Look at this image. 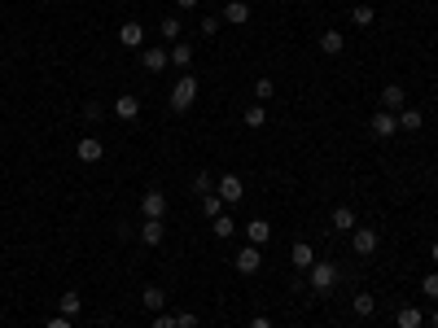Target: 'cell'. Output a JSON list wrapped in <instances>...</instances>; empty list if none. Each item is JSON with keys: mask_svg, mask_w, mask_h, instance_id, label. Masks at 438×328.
<instances>
[{"mask_svg": "<svg viewBox=\"0 0 438 328\" xmlns=\"http://www.w3.org/2000/svg\"><path fill=\"white\" fill-rule=\"evenodd\" d=\"M233 267H237L241 276H254V271H263V254H258V245H246V250H237Z\"/></svg>", "mask_w": 438, "mask_h": 328, "instance_id": "7", "label": "cell"}, {"mask_svg": "<svg viewBox=\"0 0 438 328\" xmlns=\"http://www.w3.org/2000/svg\"><path fill=\"white\" fill-rule=\"evenodd\" d=\"M333 228H337V232H355V210L351 206H337L333 210Z\"/></svg>", "mask_w": 438, "mask_h": 328, "instance_id": "25", "label": "cell"}, {"mask_svg": "<svg viewBox=\"0 0 438 328\" xmlns=\"http://www.w3.org/2000/svg\"><path fill=\"white\" fill-rule=\"evenodd\" d=\"M198 311H175V328H198Z\"/></svg>", "mask_w": 438, "mask_h": 328, "instance_id": "34", "label": "cell"}, {"mask_svg": "<svg viewBox=\"0 0 438 328\" xmlns=\"http://www.w3.org/2000/svg\"><path fill=\"white\" fill-rule=\"evenodd\" d=\"M381 110H390V114L408 110V92H403L399 84H386V88H381Z\"/></svg>", "mask_w": 438, "mask_h": 328, "instance_id": "13", "label": "cell"}, {"mask_svg": "<svg viewBox=\"0 0 438 328\" xmlns=\"http://www.w3.org/2000/svg\"><path fill=\"white\" fill-rule=\"evenodd\" d=\"M250 22V5L246 0H228L224 5V27H246Z\"/></svg>", "mask_w": 438, "mask_h": 328, "instance_id": "14", "label": "cell"}, {"mask_svg": "<svg viewBox=\"0 0 438 328\" xmlns=\"http://www.w3.org/2000/svg\"><path fill=\"white\" fill-rule=\"evenodd\" d=\"M351 311H355V315H360V320H368V315H372V311H377V298H372V293H355V302H351Z\"/></svg>", "mask_w": 438, "mask_h": 328, "instance_id": "24", "label": "cell"}, {"mask_svg": "<svg viewBox=\"0 0 438 328\" xmlns=\"http://www.w3.org/2000/svg\"><path fill=\"white\" fill-rule=\"evenodd\" d=\"M149 328H175V315H167V311H158V315L149 320Z\"/></svg>", "mask_w": 438, "mask_h": 328, "instance_id": "35", "label": "cell"}, {"mask_svg": "<svg viewBox=\"0 0 438 328\" xmlns=\"http://www.w3.org/2000/svg\"><path fill=\"white\" fill-rule=\"evenodd\" d=\"M96 119H101V101H88L84 105V123H96Z\"/></svg>", "mask_w": 438, "mask_h": 328, "instance_id": "36", "label": "cell"}, {"mask_svg": "<svg viewBox=\"0 0 438 328\" xmlns=\"http://www.w3.org/2000/svg\"><path fill=\"white\" fill-rule=\"evenodd\" d=\"M140 215L145 219H162V215H167V197H162L158 188H149V193L140 197Z\"/></svg>", "mask_w": 438, "mask_h": 328, "instance_id": "9", "label": "cell"}, {"mask_svg": "<svg viewBox=\"0 0 438 328\" xmlns=\"http://www.w3.org/2000/svg\"><path fill=\"white\" fill-rule=\"evenodd\" d=\"M342 48H346V36H342V31H333V27L320 31V53H324V57H337Z\"/></svg>", "mask_w": 438, "mask_h": 328, "instance_id": "12", "label": "cell"}, {"mask_svg": "<svg viewBox=\"0 0 438 328\" xmlns=\"http://www.w3.org/2000/svg\"><path fill=\"white\" fill-rule=\"evenodd\" d=\"M215 193H219L224 206H233V202H241V197H246V179L233 175V171H224V175L215 179Z\"/></svg>", "mask_w": 438, "mask_h": 328, "instance_id": "3", "label": "cell"}, {"mask_svg": "<svg viewBox=\"0 0 438 328\" xmlns=\"http://www.w3.org/2000/svg\"><path fill=\"white\" fill-rule=\"evenodd\" d=\"M115 119L119 123H136L140 119V96H115Z\"/></svg>", "mask_w": 438, "mask_h": 328, "instance_id": "11", "label": "cell"}, {"mask_svg": "<svg viewBox=\"0 0 438 328\" xmlns=\"http://www.w3.org/2000/svg\"><path fill=\"white\" fill-rule=\"evenodd\" d=\"M193 101H198V79H193L189 70L171 84V96H167V105L175 110V114H184V110H193Z\"/></svg>", "mask_w": 438, "mask_h": 328, "instance_id": "1", "label": "cell"}, {"mask_svg": "<svg viewBox=\"0 0 438 328\" xmlns=\"http://www.w3.org/2000/svg\"><path fill=\"white\" fill-rule=\"evenodd\" d=\"M180 31H184V27H180V18H175V13H167V18L158 22V36L167 40V44H180Z\"/></svg>", "mask_w": 438, "mask_h": 328, "instance_id": "21", "label": "cell"}, {"mask_svg": "<svg viewBox=\"0 0 438 328\" xmlns=\"http://www.w3.org/2000/svg\"><path fill=\"white\" fill-rule=\"evenodd\" d=\"M246 127H254V131H258V127H268V110L258 105V101H254V105L246 110Z\"/></svg>", "mask_w": 438, "mask_h": 328, "instance_id": "29", "label": "cell"}, {"mask_svg": "<svg viewBox=\"0 0 438 328\" xmlns=\"http://www.w3.org/2000/svg\"><path fill=\"white\" fill-rule=\"evenodd\" d=\"M307 285H312L316 293H329L337 285V262H312V271H307Z\"/></svg>", "mask_w": 438, "mask_h": 328, "instance_id": "2", "label": "cell"}, {"mask_svg": "<svg viewBox=\"0 0 438 328\" xmlns=\"http://www.w3.org/2000/svg\"><path fill=\"white\" fill-rule=\"evenodd\" d=\"M377 245H381V237L372 232V228H355V232H351V250H355V258L377 254Z\"/></svg>", "mask_w": 438, "mask_h": 328, "instance_id": "4", "label": "cell"}, {"mask_svg": "<svg viewBox=\"0 0 438 328\" xmlns=\"http://www.w3.org/2000/svg\"><path fill=\"white\" fill-rule=\"evenodd\" d=\"M430 324H434V328H438V306H434V311H430Z\"/></svg>", "mask_w": 438, "mask_h": 328, "instance_id": "41", "label": "cell"}, {"mask_svg": "<svg viewBox=\"0 0 438 328\" xmlns=\"http://www.w3.org/2000/svg\"><path fill=\"white\" fill-rule=\"evenodd\" d=\"M312 262H316V250L307 241H298L294 250H289V267H294V271H312Z\"/></svg>", "mask_w": 438, "mask_h": 328, "instance_id": "15", "label": "cell"}, {"mask_svg": "<svg viewBox=\"0 0 438 328\" xmlns=\"http://www.w3.org/2000/svg\"><path fill=\"white\" fill-rule=\"evenodd\" d=\"M395 119H399V131H421V127H425V114H421V110H399Z\"/></svg>", "mask_w": 438, "mask_h": 328, "instance_id": "23", "label": "cell"}, {"mask_svg": "<svg viewBox=\"0 0 438 328\" xmlns=\"http://www.w3.org/2000/svg\"><path fill=\"white\" fill-rule=\"evenodd\" d=\"M272 92H277V84H272L268 75H263V79H254V101H258V105H263V101H268Z\"/></svg>", "mask_w": 438, "mask_h": 328, "instance_id": "32", "label": "cell"}, {"mask_svg": "<svg viewBox=\"0 0 438 328\" xmlns=\"http://www.w3.org/2000/svg\"><path fill=\"white\" fill-rule=\"evenodd\" d=\"M193 193H198V197L215 193V175H210V171H198V175H193Z\"/></svg>", "mask_w": 438, "mask_h": 328, "instance_id": "28", "label": "cell"}, {"mask_svg": "<svg viewBox=\"0 0 438 328\" xmlns=\"http://www.w3.org/2000/svg\"><path fill=\"white\" fill-rule=\"evenodd\" d=\"M79 311H84V298H79V293H75V289H66V293H61V298H57V315H66V320H75V315H79Z\"/></svg>", "mask_w": 438, "mask_h": 328, "instance_id": "19", "label": "cell"}, {"mask_svg": "<svg viewBox=\"0 0 438 328\" xmlns=\"http://www.w3.org/2000/svg\"><path fill=\"white\" fill-rule=\"evenodd\" d=\"M430 258H434V267H438V241H434V245H430Z\"/></svg>", "mask_w": 438, "mask_h": 328, "instance_id": "40", "label": "cell"}, {"mask_svg": "<svg viewBox=\"0 0 438 328\" xmlns=\"http://www.w3.org/2000/svg\"><path fill=\"white\" fill-rule=\"evenodd\" d=\"M162 241H167V228H162V219H145V228H140V245L158 250Z\"/></svg>", "mask_w": 438, "mask_h": 328, "instance_id": "16", "label": "cell"}, {"mask_svg": "<svg viewBox=\"0 0 438 328\" xmlns=\"http://www.w3.org/2000/svg\"><path fill=\"white\" fill-rule=\"evenodd\" d=\"M246 328H272V320H268V315H254V320H250Z\"/></svg>", "mask_w": 438, "mask_h": 328, "instance_id": "38", "label": "cell"}, {"mask_svg": "<svg viewBox=\"0 0 438 328\" xmlns=\"http://www.w3.org/2000/svg\"><path fill=\"white\" fill-rule=\"evenodd\" d=\"M368 131H372V136H377V140H390L395 131H399V119H395L390 110H377V114H372V119H368Z\"/></svg>", "mask_w": 438, "mask_h": 328, "instance_id": "5", "label": "cell"}, {"mask_svg": "<svg viewBox=\"0 0 438 328\" xmlns=\"http://www.w3.org/2000/svg\"><path fill=\"white\" fill-rule=\"evenodd\" d=\"M219 206H224V202H219V193H206V197H202V215H206V219H215V215H224V210H219Z\"/></svg>", "mask_w": 438, "mask_h": 328, "instance_id": "33", "label": "cell"}, {"mask_svg": "<svg viewBox=\"0 0 438 328\" xmlns=\"http://www.w3.org/2000/svg\"><path fill=\"white\" fill-rule=\"evenodd\" d=\"M171 66H180V75L193 66V44L189 40H180V44H171Z\"/></svg>", "mask_w": 438, "mask_h": 328, "instance_id": "22", "label": "cell"}, {"mask_svg": "<svg viewBox=\"0 0 438 328\" xmlns=\"http://www.w3.org/2000/svg\"><path fill=\"white\" fill-rule=\"evenodd\" d=\"M198 5H202V0H175V9H184V13H189V9H198Z\"/></svg>", "mask_w": 438, "mask_h": 328, "instance_id": "39", "label": "cell"}, {"mask_svg": "<svg viewBox=\"0 0 438 328\" xmlns=\"http://www.w3.org/2000/svg\"><path fill=\"white\" fill-rule=\"evenodd\" d=\"M44 328H75V324H71V320H66V315H53V320H48V324H44Z\"/></svg>", "mask_w": 438, "mask_h": 328, "instance_id": "37", "label": "cell"}, {"mask_svg": "<svg viewBox=\"0 0 438 328\" xmlns=\"http://www.w3.org/2000/svg\"><path fill=\"white\" fill-rule=\"evenodd\" d=\"M210 232L224 241V237H233V232H237V223H233L228 215H215V219H210Z\"/></svg>", "mask_w": 438, "mask_h": 328, "instance_id": "27", "label": "cell"}, {"mask_svg": "<svg viewBox=\"0 0 438 328\" xmlns=\"http://www.w3.org/2000/svg\"><path fill=\"white\" fill-rule=\"evenodd\" d=\"M219 27H224V18H219V13H206V18L198 22V31H202L206 40H210V36H219Z\"/></svg>", "mask_w": 438, "mask_h": 328, "instance_id": "30", "label": "cell"}, {"mask_svg": "<svg viewBox=\"0 0 438 328\" xmlns=\"http://www.w3.org/2000/svg\"><path fill=\"white\" fill-rule=\"evenodd\" d=\"M246 237H250V245H258V250H263V245L272 241V223H268V219H250V223H246Z\"/></svg>", "mask_w": 438, "mask_h": 328, "instance_id": "17", "label": "cell"}, {"mask_svg": "<svg viewBox=\"0 0 438 328\" xmlns=\"http://www.w3.org/2000/svg\"><path fill=\"white\" fill-rule=\"evenodd\" d=\"M140 306L149 311V315L167 311V289H162V285H145V293H140Z\"/></svg>", "mask_w": 438, "mask_h": 328, "instance_id": "10", "label": "cell"}, {"mask_svg": "<svg viewBox=\"0 0 438 328\" xmlns=\"http://www.w3.org/2000/svg\"><path fill=\"white\" fill-rule=\"evenodd\" d=\"M75 158L92 167V162H101V158H105V144L96 140V136H79V144H75Z\"/></svg>", "mask_w": 438, "mask_h": 328, "instance_id": "8", "label": "cell"}, {"mask_svg": "<svg viewBox=\"0 0 438 328\" xmlns=\"http://www.w3.org/2000/svg\"><path fill=\"white\" fill-rule=\"evenodd\" d=\"M351 22L355 27H372V22H377V9H372V5H355L351 9Z\"/></svg>", "mask_w": 438, "mask_h": 328, "instance_id": "26", "label": "cell"}, {"mask_svg": "<svg viewBox=\"0 0 438 328\" xmlns=\"http://www.w3.org/2000/svg\"><path fill=\"white\" fill-rule=\"evenodd\" d=\"M395 324L399 328H421V324H425V311H421V306H399L395 311Z\"/></svg>", "mask_w": 438, "mask_h": 328, "instance_id": "20", "label": "cell"}, {"mask_svg": "<svg viewBox=\"0 0 438 328\" xmlns=\"http://www.w3.org/2000/svg\"><path fill=\"white\" fill-rule=\"evenodd\" d=\"M119 44H123V48H140V44H145V27H140V22H123V27H119Z\"/></svg>", "mask_w": 438, "mask_h": 328, "instance_id": "18", "label": "cell"}, {"mask_svg": "<svg viewBox=\"0 0 438 328\" xmlns=\"http://www.w3.org/2000/svg\"><path fill=\"white\" fill-rule=\"evenodd\" d=\"M140 66H145V70H149V75H162V70H167V66H171V48H162V44L145 48V53H140Z\"/></svg>", "mask_w": 438, "mask_h": 328, "instance_id": "6", "label": "cell"}, {"mask_svg": "<svg viewBox=\"0 0 438 328\" xmlns=\"http://www.w3.org/2000/svg\"><path fill=\"white\" fill-rule=\"evenodd\" d=\"M421 293H425L430 302H438V271H425V276H421Z\"/></svg>", "mask_w": 438, "mask_h": 328, "instance_id": "31", "label": "cell"}]
</instances>
